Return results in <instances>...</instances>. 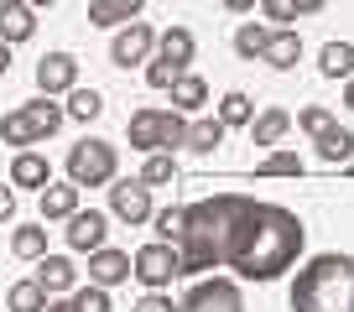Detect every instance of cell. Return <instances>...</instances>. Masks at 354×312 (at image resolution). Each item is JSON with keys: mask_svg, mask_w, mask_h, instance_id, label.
<instances>
[{"mask_svg": "<svg viewBox=\"0 0 354 312\" xmlns=\"http://www.w3.org/2000/svg\"><path fill=\"white\" fill-rule=\"evenodd\" d=\"M47 182H53V172H47V156L16 151V162H11V188H37V193H42Z\"/></svg>", "mask_w": 354, "mask_h": 312, "instance_id": "cell-15", "label": "cell"}, {"mask_svg": "<svg viewBox=\"0 0 354 312\" xmlns=\"http://www.w3.org/2000/svg\"><path fill=\"white\" fill-rule=\"evenodd\" d=\"M183 135H188V120L177 110H136L131 115V146L136 151H172V146H183Z\"/></svg>", "mask_w": 354, "mask_h": 312, "instance_id": "cell-4", "label": "cell"}, {"mask_svg": "<svg viewBox=\"0 0 354 312\" xmlns=\"http://www.w3.org/2000/svg\"><path fill=\"white\" fill-rule=\"evenodd\" d=\"M292 312H354V260L313 255L292 281Z\"/></svg>", "mask_w": 354, "mask_h": 312, "instance_id": "cell-2", "label": "cell"}, {"mask_svg": "<svg viewBox=\"0 0 354 312\" xmlns=\"http://www.w3.org/2000/svg\"><path fill=\"white\" fill-rule=\"evenodd\" d=\"M146 188H162V182H177V162L167 151H146V167H141Z\"/></svg>", "mask_w": 354, "mask_h": 312, "instance_id": "cell-28", "label": "cell"}, {"mask_svg": "<svg viewBox=\"0 0 354 312\" xmlns=\"http://www.w3.org/2000/svg\"><path fill=\"white\" fill-rule=\"evenodd\" d=\"M26 6H32V11H42V6H57V0H26Z\"/></svg>", "mask_w": 354, "mask_h": 312, "instance_id": "cell-44", "label": "cell"}, {"mask_svg": "<svg viewBox=\"0 0 354 312\" xmlns=\"http://www.w3.org/2000/svg\"><path fill=\"white\" fill-rule=\"evenodd\" d=\"M297 120H302V130H308V135H313V130H323V125H328V120H333V115H328V110H323V104H308V110H302V115H297Z\"/></svg>", "mask_w": 354, "mask_h": 312, "instance_id": "cell-36", "label": "cell"}, {"mask_svg": "<svg viewBox=\"0 0 354 312\" xmlns=\"http://www.w3.org/2000/svg\"><path fill=\"white\" fill-rule=\"evenodd\" d=\"M37 32V11L26 6V0H0V42H32Z\"/></svg>", "mask_w": 354, "mask_h": 312, "instance_id": "cell-13", "label": "cell"}, {"mask_svg": "<svg viewBox=\"0 0 354 312\" xmlns=\"http://www.w3.org/2000/svg\"><path fill=\"white\" fill-rule=\"evenodd\" d=\"M313 146H318V156H323V162H333V167H339V162H349V151H354V135L344 130L339 120H328L323 130H313Z\"/></svg>", "mask_w": 354, "mask_h": 312, "instance_id": "cell-17", "label": "cell"}, {"mask_svg": "<svg viewBox=\"0 0 354 312\" xmlns=\"http://www.w3.org/2000/svg\"><path fill=\"white\" fill-rule=\"evenodd\" d=\"M68 245H73V250H84V255H88V250H100L104 245V234H110V219H104V213L100 208H73V213H68Z\"/></svg>", "mask_w": 354, "mask_h": 312, "instance_id": "cell-10", "label": "cell"}, {"mask_svg": "<svg viewBox=\"0 0 354 312\" xmlns=\"http://www.w3.org/2000/svg\"><path fill=\"white\" fill-rule=\"evenodd\" d=\"M131 276L141 281L146 291H162L167 281L177 276V245H167V240H156V245H141L131 260Z\"/></svg>", "mask_w": 354, "mask_h": 312, "instance_id": "cell-6", "label": "cell"}, {"mask_svg": "<svg viewBox=\"0 0 354 312\" xmlns=\"http://www.w3.org/2000/svg\"><path fill=\"white\" fill-rule=\"evenodd\" d=\"M115 146L110 141H78L73 151H68V182H78V188H104V182H115Z\"/></svg>", "mask_w": 354, "mask_h": 312, "instance_id": "cell-5", "label": "cell"}, {"mask_svg": "<svg viewBox=\"0 0 354 312\" xmlns=\"http://www.w3.org/2000/svg\"><path fill=\"white\" fill-rule=\"evenodd\" d=\"M11 250L21 260H37V255H47V229L42 224H21V229L11 234Z\"/></svg>", "mask_w": 354, "mask_h": 312, "instance_id": "cell-25", "label": "cell"}, {"mask_svg": "<svg viewBox=\"0 0 354 312\" xmlns=\"http://www.w3.org/2000/svg\"><path fill=\"white\" fill-rule=\"evenodd\" d=\"M151 47H156V32L146 21H125L120 32H115V42H110V63L115 68H131V63H146L151 57Z\"/></svg>", "mask_w": 354, "mask_h": 312, "instance_id": "cell-8", "label": "cell"}, {"mask_svg": "<svg viewBox=\"0 0 354 312\" xmlns=\"http://www.w3.org/2000/svg\"><path fill=\"white\" fill-rule=\"evenodd\" d=\"M255 172H261V177H302V156L297 151H271Z\"/></svg>", "mask_w": 354, "mask_h": 312, "instance_id": "cell-30", "label": "cell"}, {"mask_svg": "<svg viewBox=\"0 0 354 312\" xmlns=\"http://www.w3.org/2000/svg\"><path fill=\"white\" fill-rule=\"evenodd\" d=\"M136 312H177V307H172V297H162V291H146V297L136 302Z\"/></svg>", "mask_w": 354, "mask_h": 312, "instance_id": "cell-37", "label": "cell"}, {"mask_svg": "<svg viewBox=\"0 0 354 312\" xmlns=\"http://www.w3.org/2000/svg\"><path fill=\"white\" fill-rule=\"evenodd\" d=\"M6 219H16V193L0 182V224H6Z\"/></svg>", "mask_w": 354, "mask_h": 312, "instance_id": "cell-38", "label": "cell"}, {"mask_svg": "<svg viewBox=\"0 0 354 312\" xmlns=\"http://www.w3.org/2000/svg\"><path fill=\"white\" fill-rule=\"evenodd\" d=\"M287 125H292V115L271 104V110H261V120H250V141L255 146H277L281 135H287Z\"/></svg>", "mask_w": 354, "mask_h": 312, "instance_id": "cell-20", "label": "cell"}, {"mask_svg": "<svg viewBox=\"0 0 354 312\" xmlns=\"http://www.w3.org/2000/svg\"><path fill=\"white\" fill-rule=\"evenodd\" d=\"M146 0H88V26H125L141 16Z\"/></svg>", "mask_w": 354, "mask_h": 312, "instance_id": "cell-16", "label": "cell"}, {"mask_svg": "<svg viewBox=\"0 0 354 312\" xmlns=\"http://www.w3.org/2000/svg\"><path fill=\"white\" fill-rule=\"evenodd\" d=\"M88 281H94V286H120V281H131V255H125V250H110V245L88 250Z\"/></svg>", "mask_w": 354, "mask_h": 312, "instance_id": "cell-12", "label": "cell"}, {"mask_svg": "<svg viewBox=\"0 0 354 312\" xmlns=\"http://www.w3.org/2000/svg\"><path fill=\"white\" fill-rule=\"evenodd\" d=\"M266 37H271V26H255V21H245L240 32H234V52H240V57H261Z\"/></svg>", "mask_w": 354, "mask_h": 312, "instance_id": "cell-31", "label": "cell"}, {"mask_svg": "<svg viewBox=\"0 0 354 312\" xmlns=\"http://www.w3.org/2000/svg\"><path fill=\"white\" fill-rule=\"evenodd\" d=\"M63 115H73V120H100V115H104V99H100L94 89H78V84H73V89H68V110H63Z\"/></svg>", "mask_w": 354, "mask_h": 312, "instance_id": "cell-27", "label": "cell"}, {"mask_svg": "<svg viewBox=\"0 0 354 312\" xmlns=\"http://www.w3.org/2000/svg\"><path fill=\"white\" fill-rule=\"evenodd\" d=\"M110 208H115V219H125V224H146L151 219V188H146L141 177H125V182H115L110 188Z\"/></svg>", "mask_w": 354, "mask_h": 312, "instance_id": "cell-9", "label": "cell"}, {"mask_svg": "<svg viewBox=\"0 0 354 312\" xmlns=\"http://www.w3.org/2000/svg\"><path fill=\"white\" fill-rule=\"evenodd\" d=\"M219 120L224 125H250L255 120V99H250V94H240V89L224 94V99H219Z\"/></svg>", "mask_w": 354, "mask_h": 312, "instance_id": "cell-29", "label": "cell"}, {"mask_svg": "<svg viewBox=\"0 0 354 312\" xmlns=\"http://www.w3.org/2000/svg\"><path fill=\"white\" fill-rule=\"evenodd\" d=\"M255 0H224V11H250Z\"/></svg>", "mask_w": 354, "mask_h": 312, "instance_id": "cell-42", "label": "cell"}, {"mask_svg": "<svg viewBox=\"0 0 354 312\" xmlns=\"http://www.w3.org/2000/svg\"><path fill=\"white\" fill-rule=\"evenodd\" d=\"M0 73H11V42H0Z\"/></svg>", "mask_w": 354, "mask_h": 312, "instance_id": "cell-40", "label": "cell"}, {"mask_svg": "<svg viewBox=\"0 0 354 312\" xmlns=\"http://www.w3.org/2000/svg\"><path fill=\"white\" fill-rule=\"evenodd\" d=\"M57 125H63V110L53 104V94H42V99L21 104V110L0 115V141L6 146H37V141H47Z\"/></svg>", "mask_w": 354, "mask_h": 312, "instance_id": "cell-3", "label": "cell"}, {"mask_svg": "<svg viewBox=\"0 0 354 312\" xmlns=\"http://www.w3.org/2000/svg\"><path fill=\"white\" fill-rule=\"evenodd\" d=\"M297 57H302V37L292 32V26H271V37H266V47H261V63L292 68Z\"/></svg>", "mask_w": 354, "mask_h": 312, "instance_id": "cell-14", "label": "cell"}, {"mask_svg": "<svg viewBox=\"0 0 354 312\" xmlns=\"http://www.w3.org/2000/svg\"><path fill=\"white\" fill-rule=\"evenodd\" d=\"M183 73V68L177 63H167V57H156L151 68H146V84H151V89H172V78Z\"/></svg>", "mask_w": 354, "mask_h": 312, "instance_id": "cell-34", "label": "cell"}, {"mask_svg": "<svg viewBox=\"0 0 354 312\" xmlns=\"http://www.w3.org/2000/svg\"><path fill=\"white\" fill-rule=\"evenodd\" d=\"M183 224H188V208H167V213H156V240L177 245V240H183Z\"/></svg>", "mask_w": 354, "mask_h": 312, "instance_id": "cell-32", "label": "cell"}, {"mask_svg": "<svg viewBox=\"0 0 354 312\" xmlns=\"http://www.w3.org/2000/svg\"><path fill=\"white\" fill-rule=\"evenodd\" d=\"M42 312H78V307H73V302H47Z\"/></svg>", "mask_w": 354, "mask_h": 312, "instance_id": "cell-41", "label": "cell"}, {"mask_svg": "<svg viewBox=\"0 0 354 312\" xmlns=\"http://www.w3.org/2000/svg\"><path fill=\"white\" fill-rule=\"evenodd\" d=\"M177 312H245V302L234 281H198Z\"/></svg>", "mask_w": 354, "mask_h": 312, "instance_id": "cell-7", "label": "cell"}, {"mask_svg": "<svg viewBox=\"0 0 354 312\" xmlns=\"http://www.w3.org/2000/svg\"><path fill=\"white\" fill-rule=\"evenodd\" d=\"M78 84V57L73 52H47L37 63V89L42 94H68Z\"/></svg>", "mask_w": 354, "mask_h": 312, "instance_id": "cell-11", "label": "cell"}, {"mask_svg": "<svg viewBox=\"0 0 354 312\" xmlns=\"http://www.w3.org/2000/svg\"><path fill=\"white\" fill-rule=\"evenodd\" d=\"M344 104H349V110H354V78H349V89H344Z\"/></svg>", "mask_w": 354, "mask_h": 312, "instance_id": "cell-43", "label": "cell"}, {"mask_svg": "<svg viewBox=\"0 0 354 312\" xmlns=\"http://www.w3.org/2000/svg\"><path fill=\"white\" fill-rule=\"evenodd\" d=\"M42 307H47V291H42V281H37V276L16 281V286L6 291V312H42Z\"/></svg>", "mask_w": 354, "mask_h": 312, "instance_id": "cell-21", "label": "cell"}, {"mask_svg": "<svg viewBox=\"0 0 354 312\" xmlns=\"http://www.w3.org/2000/svg\"><path fill=\"white\" fill-rule=\"evenodd\" d=\"M224 130H230V125H224V120H198V125H188V135H183V146H193V151H203V156H209L214 146L224 141Z\"/></svg>", "mask_w": 354, "mask_h": 312, "instance_id": "cell-26", "label": "cell"}, {"mask_svg": "<svg viewBox=\"0 0 354 312\" xmlns=\"http://www.w3.org/2000/svg\"><path fill=\"white\" fill-rule=\"evenodd\" d=\"M203 99H209V84L193 73H177L172 78V104L177 110H203Z\"/></svg>", "mask_w": 354, "mask_h": 312, "instance_id": "cell-24", "label": "cell"}, {"mask_svg": "<svg viewBox=\"0 0 354 312\" xmlns=\"http://www.w3.org/2000/svg\"><path fill=\"white\" fill-rule=\"evenodd\" d=\"M73 307L78 312H110V286H94V281H88V286L73 297Z\"/></svg>", "mask_w": 354, "mask_h": 312, "instance_id": "cell-33", "label": "cell"}, {"mask_svg": "<svg viewBox=\"0 0 354 312\" xmlns=\"http://www.w3.org/2000/svg\"><path fill=\"white\" fill-rule=\"evenodd\" d=\"M42 266H37V281H42V291H68L73 286V260L68 255H37Z\"/></svg>", "mask_w": 354, "mask_h": 312, "instance_id": "cell-22", "label": "cell"}, {"mask_svg": "<svg viewBox=\"0 0 354 312\" xmlns=\"http://www.w3.org/2000/svg\"><path fill=\"white\" fill-rule=\"evenodd\" d=\"M302 255V219L277 203L255 198H203L188 208L177 240V276H198L214 266H234L245 281H277Z\"/></svg>", "mask_w": 354, "mask_h": 312, "instance_id": "cell-1", "label": "cell"}, {"mask_svg": "<svg viewBox=\"0 0 354 312\" xmlns=\"http://www.w3.org/2000/svg\"><path fill=\"white\" fill-rule=\"evenodd\" d=\"M193 52H198V42H193L188 26H167V32L156 37V57H167V63H177V68H188Z\"/></svg>", "mask_w": 354, "mask_h": 312, "instance_id": "cell-18", "label": "cell"}, {"mask_svg": "<svg viewBox=\"0 0 354 312\" xmlns=\"http://www.w3.org/2000/svg\"><path fill=\"white\" fill-rule=\"evenodd\" d=\"M261 11H266V21H271V26H287L292 16H297V11H292V0H261Z\"/></svg>", "mask_w": 354, "mask_h": 312, "instance_id": "cell-35", "label": "cell"}, {"mask_svg": "<svg viewBox=\"0 0 354 312\" xmlns=\"http://www.w3.org/2000/svg\"><path fill=\"white\" fill-rule=\"evenodd\" d=\"M318 68H323V78H349L354 73V42H328L318 52Z\"/></svg>", "mask_w": 354, "mask_h": 312, "instance_id": "cell-23", "label": "cell"}, {"mask_svg": "<svg viewBox=\"0 0 354 312\" xmlns=\"http://www.w3.org/2000/svg\"><path fill=\"white\" fill-rule=\"evenodd\" d=\"M323 6H328V0H292V11H297V16H313V11H323Z\"/></svg>", "mask_w": 354, "mask_h": 312, "instance_id": "cell-39", "label": "cell"}, {"mask_svg": "<svg viewBox=\"0 0 354 312\" xmlns=\"http://www.w3.org/2000/svg\"><path fill=\"white\" fill-rule=\"evenodd\" d=\"M78 208V182H47L42 188V219H68Z\"/></svg>", "mask_w": 354, "mask_h": 312, "instance_id": "cell-19", "label": "cell"}]
</instances>
